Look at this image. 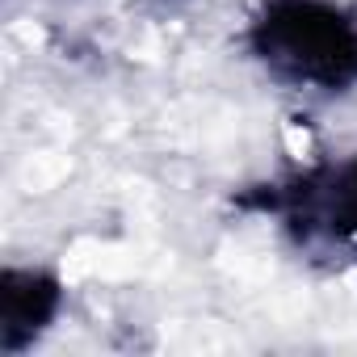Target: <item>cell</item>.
<instances>
[{"mask_svg": "<svg viewBox=\"0 0 357 357\" xmlns=\"http://www.w3.org/2000/svg\"><path fill=\"white\" fill-rule=\"evenodd\" d=\"M286 215L307 240L357 244V160L294 181L286 190Z\"/></svg>", "mask_w": 357, "mask_h": 357, "instance_id": "obj_2", "label": "cell"}, {"mask_svg": "<svg viewBox=\"0 0 357 357\" xmlns=\"http://www.w3.org/2000/svg\"><path fill=\"white\" fill-rule=\"evenodd\" d=\"M59 307V286L34 269H9L0 290V319H5V349H22L47 328Z\"/></svg>", "mask_w": 357, "mask_h": 357, "instance_id": "obj_3", "label": "cell"}, {"mask_svg": "<svg viewBox=\"0 0 357 357\" xmlns=\"http://www.w3.org/2000/svg\"><path fill=\"white\" fill-rule=\"evenodd\" d=\"M257 55L294 84H357V22L328 0H269L252 26Z\"/></svg>", "mask_w": 357, "mask_h": 357, "instance_id": "obj_1", "label": "cell"}]
</instances>
